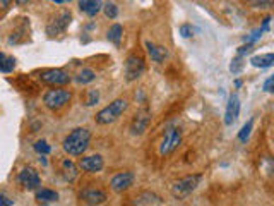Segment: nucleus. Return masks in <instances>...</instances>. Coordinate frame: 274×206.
<instances>
[{
  "instance_id": "9",
  "label": "nucleus",
  "mask_w": 274,
  "mask_h": 206,
  "mask_svg": "<svg viewBox=\"0 0 274 206\" xmlns=\"http://www.w3.org/2000/svg\"><path fill=\"white\" fill-rule=\"evenodd\" d=\"M70 19H72V16H70L69 11L60 12L59 16H57L48 26H46V33L51 35V36H55V35H59V33L65 31V28L70 24Z\"/></svg>"
},
{
  "instance_id": "7",
  "label": "nucleus",
  "mask_w": 274,
  "mask_h": 206,
  "mask_svg": "<svg viewBox=\"0 0 274 206\" xmlns=\"http://www.w3.org/2000/svg\"><path fill=\"white\" fill-rule=\"evenodd\" d=\"M182 141V134L178 129H168L167 133L163 136V141H161V146H159V154H170L172 151L177 149V146L180 144Z\"/></svg>"
},
{
  "instance_id": "4",
  "label": "nucleus",
  "mask_w": 274,
  "mask_h": 206,
  "mask_svg": "<svg viewBox=\"0 0 274 206\" xmlns=\"http://www.w3.org/2000/svg\"><path fill=\"white\" fill-rule=\"evenodd\" d=\"M70 98H72L70 91L64 90V88H53V90L45 93L43 103L50 110H60L62 107H65L70 101Z\"/></svg>"
},
{
  "instance_id": "21",
  "label": "nucleus",
  "mask_w": 274,
  "mask_h": 206,
  "mask_svg": "<svg viewBox=\"0 0 274 206\" xmlns=\"http://www.w3.org/2000/svg\"><path fill=\"white\" fill-rule=\"evenodd\" d=\"M135 204H163V201L153 193H143L135 198Z\"/></svg>"
},
{
  "instance_id": "17",
  "label": "nucleus",
  "mask_w": 274,
  "mask_h": 206,
  "mask_svg": "<svg viewBox=\"0 0 274 206\" xmlns=\"http://www.w3.org/2000/svg\"><path fill=\"white\" fill-rule=\"evenodd\" d=\"M250 64H252L254 67H261V69L272 67V65H274V54L254 55V57L250 59Z\"/></svg>"
},
{
  "instance_id": "20",
  "label": "nucleus",
  "mask_w": 274,
  "mask_h": 206,
  "mask_svg": "<svg viewBox=\"0 0 274 206\" xmlns=\"http://www.w3.org/2000/svg\"><path fill=\"white\" fill-rule=\"evenodd\" d=\"M122 38H124V28L120 24H113L110 30H108V40H110L113 45L120 46Z\"/></svg>"
},
{
  "instance_id": "25",
  "label": "nucleus",
  "mask_w": 274,
  "mask_h": 206,
  "mask_svg": "<svg viewBox=\"0 0 274 206\" xmlns=\"http://www.w3.org/2000/svg\"><path fill=\"white\" fill-rule=\"evenodd\" d=\"M103 11H105V16L110 17V19H115V17L119 16V9L112 2H106L105 6H103Z\"/></svg>"
},
{
  "instance_id": "31",
  "label": "nucleus",
  "mask_w": 274,
  "mask_h": 206,
  "mask_svg": "<svg viewBox=\"0 0 274 206\" xmlns=\"http://www.w3.org/2000/svg\"><path fill=\"white\" fill-rule=\"evenodd\" d=\"M12 204H14L12 199H9L7 196L0 194V206H12Z\"/></svg>"
},
{
  "instance_id": "30",
  "label": "nucleus",
  "mask_w": 274,
  "mask_h": 206,
  "mask_svg": "<svg viewBox=\"0 0 274 206\" xmlns=\"http://www.w3.org/2000/svg\"><path fill=\"white\" fill-rule=\"evenodd\" d=\"M180 33H182V36H185V38H190L194 30H192L190 26H182V28H180Z\"/></svg>"
},
{
  "instance_id": "36",
  "label": "nucleus",
  "mask_w": 274,
  "mask_h": 206,
  "mask_svg": "<svg viewBox=\"0 0 274 206\" xmlns=\"http://www.w3.org/2000/svg\"><path fill=\"white\" fill-rule=\"evenodd\" d=\"M65 2H70V0H65Z\"/></svg>"
},
{
  "instance_id": "12",
  "label": "nucleus",
  "mask_w": 274,
  "mask_h": 206,
  "mask_svg": "<svg viewBox=\"0 0 274 206\" xmlns=\"http://www.w3.org/2000/svg\"><path fill=\"white\" fill-rule=\"evenodd\" d=\"M81 199L88 204H101L106 201V194L101 189H96V187H88L81 193Z\"/></svg>"
},
{
  "instance_id": "6",
  "label": "nucleus",
  "mask_w": 274,
  "mask_h": 206,
  "mask_svg": "<svg viewBox=\"0 0 274 206\" xmlns=\"http://www.w3.org/2000/svg\"><path fill=\"white\" fill-rule=\"evenodd\" d=\"M144 60L139 55H129L125 62V78L127 81H135L144 74Z\"/></svg>"
},
{
  "instance_id": "18",
  "label": "nucleus",
  "mask_w": 274,
  "mask_h": 206,
  "mask_svg": "<svg viewBox=\"0 0 274 206\" xmlns=\"http://www.w3.org/2000/svg\"><path fill=\"white\" fill-rule=\"evenodd\" d=\"M36 201L38 203H43V204L55 203V201H59V194L51 189H38L36 191Z\"/></svg>"
},
{
  "instance_id": "24",
  "label": "nucleus",
  "mask_w": 274,
  "mask_h": 206,
  "mask_svg": "<svg viewBox=\"0 0 274 206\" xmlns=\"http://www.w3.org/2000/svg\"><path fill=\"white\" fill-rule=\"evenodd\" d=\"M247 4L252 9H269V7H274V0H247Z\"/></svg>"
},
{
  "instance_id": "28",
  "label": "nucleus",
  "mask_w": 274,
  "mask_h": 206,
  "mask_svg": "<svg viewBox=\"0 0 274 206\" xmlns=\"http://www.w3.org/2000/svg\"><path fill=\"white\" fill-rule=\"evenodd\" d=\"M35 151L40 154H48L50 153V146L46 141H36L35 143Z\"/></svg>"
},
{
  "instance_id": "5",
  "label": "nucleus",
  "mask_w": 274,
  "mask_h": 206,
  "mask_svg": "<svg viewBox=\"0 0 274 206\" xmlns=\"http://www.w3.org/2000/svg\"><path fill=\"white\" fill-rule=\"evenodd\" d=\"M40 81L50 86H65L70 83V76L62 69H46L40 74Z\"/></svg>"
},
{
  "instance_id": "1",
  "label": "nucleus",
  "mask_w": 274,
  "mask_h": 206,
  "mask_svg": "<svg viewBox=\"0 0 274 206\" xmlns=\"http://www.w3.org/2000/svg\"><path fill=\"white\" fill-rule=\"evenodd\" d=\"M89 139H91V134H89L88 129H74L64 139V151L72 154V157H79L89 148Z\"/></svg>"
},
{
  "instance_id": "33",
  "label": "nucleus",
  "mask_w": 274,
  "mask_h": 206,
  "mask_svg": "<svg viewBox=\"0 0 274 206\" xmlns=\"http://www.w3.org/2000/svg\"><path fill=\"white\" fill-rule=\"evenodd\" d=\"M11 2H12V0H0V7H4V9H6V7L11 6Z\"/></svg>"
},
{
  "instance_id": "34",
  "label": "nucleus",
  "mask_w": 274,
  "mask_h": 206,
  "mask_svg": "<svg viewBox=\"0 0 274 206\" xmlns=\"http://www.w3.org/2000/svg\"><path fill=\"white\" fill-rule=\"evenodd\" d=\"M51 2H57V4H64L65 0H51Z\"/></svg>"
},
{
  "instance_id": "13",
  "label": "nucleus",
  "mask_w": 274,
  "mask_h": 206,
  "mask_svg": "<svg viewBox=\"0 0 274 206\" xmlns=\"http://www.w3.org/2000/svg\"><path fill=\"white\" fill-rule=\"evenodd\" d=\"M132 182H134V175L130 172H124V174H119L112 179V189L115 193H124L132 186Z\"/></svg>"
},
{
  "instance_id": "3",
  "label": "nucleus",
  "mask_w": 274,
  "mask_h": 206,
  "mask_svg": "<svg viewBox=\"0 0 274 206\" xmlns=\"http://www.w3.org/2000/svg\"><path fill=\"white\" fill-rule=\"evenodd\" d=\"M199 182H201V175H188L185 179H180L172 186V194L177 199H185L197 189Z\"/></svg>"
},
{
  "instance_id": "27",
  "label": "nucleus",
  "mask_w": 274,
  "mask_h": 206,
  "mask_svg": "<svg viewBox=\"0 0 274 206\" xmlns=\"http://www.w3.org/2000/svg\"><path fill=\"white\" fill-rule=\"evenodd\" d=\"M242 67H243V59H242V55L238 54V57L231 62V65H230V71L233 72V74H237V72H240L242 71Z\"/></svg>"
},
{
  "instance_id": "2",
  "label": "nucleus",
  "mask_w": 274,
  "mask_h": 206,
  "mask_svg": "<svg viewBox=\"0 0 274 206\" xmlns=\"http://www.w3.org/2000/svg\"><path fill=\"white\" fill-rule=\"evenodd\" d=\"M127 107H129L127 100H124V98H119V100H115L113 103H110L108 107H105V109H101L100 112H98L96 117H94V119H96V124L108 125V124L115 122V120L127 110Z\"/></svg>"
},
{
  "instance_id": "11",
  "label": "nucleus",
  "mask_w": 274,
  "mask_h": 206,
  "mask_svg": "<svg viewBox=\"0 0 274 206\" xmlns=\"http://www.w3.org/2000/svg\"><path fill=\"white\" fill-rule=\"evenodd\" d=\"M103 158L100 154H91V157H84L79 162V167L83 168L84 172H89V174H94V172H100L103 168Z\"/></svg>"
},
{
  "instance_id": "8",
  "label": "nucleus",
  "mask_w": 274,
  "mask_h": 206,
  "mask_svg": "<svg viewBox=\"0 0 274 206\" xmlns=\"http://www.w3.org/2000/svg\"><path fill=\"white\" fill-rule=\"evenodd\" d=\"M19 184L28 191H35L40 187L41 179H40V175H38V172L35 170V168L28 167L21 172V174H19Z\"/></svg>"
},
{
  "instance_id": "22",
  "label": "nucleus",
  "mask_w": 274,
  "mask_h": 206,
  "mask_svg": "<svg viewBox=\"0 0 274 206\" xmlns=\"http://www.w3.org/2000/svg\"><path fill=\"white\" fill-rule=\"evenodd\" d=\"M62 170H64L65 181H69V182L75 181V177H77V167H75L72 162H70V160H64L62 162Z\"/></svg>"
},
{
  "instance_id": "29",
  "label": "nucleus",
  "mask_w": 274,
  "mask_h": 206,
  "mask_svg": "<svg viewBox=\"0 0 274 206\" xmlns=\"http://www.w3.org/2000/svg\"><path fill=\"white\" fill-rule=\"evenodd\" d=\"M98 100H100V93H98L96 90H91L88 93V100H86V105L88 107H93V105H96Z\"/></svg>"
},
{
  "instance_id": "19",
  "label": "nucleus",
  "mask_w": 274,
  "mask_h": 206,
  "mask_svg": "<svg viewBox=\"0 0 274 206\" xmlns=\"http://www.w3.org/2000/svg\"><path fill=\"white\" fill-rule=\"evenodd\" d=\"M14 67H16V59L11 57V55H6L4 52H0V72H12Z\"/></svg>"
},
{
  "instance_id": "16",
  "label": "nucleus",
  "mask_w": 274,
  "mask_h": 206,
  "mask_svg": "<svg viewBox=\"0 0 274 206\" xmlns=\"http://www.w3.org/2000/svg\"><path fill=\"white\" fill-rule=\"evenodd\" d=\"M79 9L86 16H96L103 9V2L101 0H79Z\"/></svg>"
},
{
  "instance_id": "15",
  "label": "nucleus",
  "mask_w": 274,
  "mask_h": 206,
  "mask_svg": "<svg viewBox=\"0 0 274 206\" xmlns=\"http://www.w3.org/2000/svg\"><path fill=\"white\" fill-rule=\"evenodd\" d=\"M146 48H148L149 57L153 59L156 64H161V62H165V59L168 57V52H167V48H163V46H159V45L151 43V41H146Z\"/></svg>"
},
{
  "instance_id": "10",
  "label": "nucleus",
  "mask_w": 274,
  "mask_h": 206,
  "mask_svg": "<svg viewBox=\"0 0 274 206\" xmlns=\"http://www.w3.org/2000/svg\"><path fill=\"white\" fill-rule=\"evenodd\" d=\"M149 120H151V114H149L148 109L137 112L135 117H134V120H132V125H130L132 134H143L144 131H146V127H148Z\"/></svg>"
},
{
  "instance_id": "35",
  "label": "nucleus",
  "mask_w": 274,
  "mask_h": 206,
  "mask_svg": "<svg viewBox=\"0 0 274 206\" xmlns=\"http://www.w3.org/2000/svg\"><path fill=\"white\" fill-rule=\"evenodd\" d=\"M269 91H271V93H274V84H272V86H271V90H269Z\"/></svg>"
},
{
  "instance_id": "32",
  "label": "nucleus",
  "mask_w": 274,
  "mask_h": 206,
  "mask_svg": "<svg viewBox=\"0 0 274 206\" xmlns=\"http://www.w3.org/2000/svg\"><path fill=\"white\" fill-rule=\"evenodd\" d=\"M272 84H274V74H272L271 78L267 79L266 83H264V91H269V90H271V86H272Z\"/></svg>"
},
{
  "instance_id": "26",
  "label": "nucleus",
  "mask_w": 274,
  "mask_h": 206,
  "mask_svg": "<svg viewBox=\"0 0 274 206\" xmlns=\"http://www.w3.org/2000/svg\"><path fill=\"white\" fill-rule=\"evenodd\" d=\"M250 131H252V120H249V122L242 127V131H240V134H238V139H240V141H242V143L247 141L249 136H250Z\"/></svg>"
},
{
  "instance_id": "14",
  "label": "nucleus",
  "mask_w": 274,
  "mask_h": 206,
  "mask_svg": "<svg viewBox=\"0 0 274 206\" xmlns=\"http://www.w3.org/2000/svg\"><path fill=\"white\" fill-rule=\"evenodd\" d=\"M240 114V100L237 95H231L228 100V107H226V114H225V124L231 125L235 120L238 119Z\"/></svg>"
},
{
  "instance_id": "23",
  "label": "nucleus",
  "mask_w": 274,
  "mask_h": 206,
  "mask_svg": "<svg viewBox=\"0 0 274 206\" xmlns=\"http://www.w3.org/2000/svg\"><path fill=\"white\" fill-rule=\"evenodd\" d=\"M94 78H96V74H94L91 69H83V71L77 74L75 81H77L79 84H88V83L94 81Z\"/></svg>"
}]
</instances>
